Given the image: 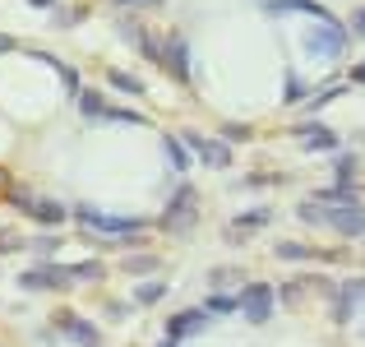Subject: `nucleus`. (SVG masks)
<instances>
[{"label":"nucleus","instance_id":"nucleus-1","mask_svg":"<svg viewBox=\"0 0 365 347\" xmlns=\"http://www.w3.org/2000/svg\"><path fill=\"white\" fill-rule=\"evenodd\" d=\"M324 227H333L338 236H365V208H324Z\"/></svg>","mask_w":365,"mask_h":347},{"label":"nucleus","instance_id":"nucleus-2","mask_svg":"<svg viewBox=\"0 0 365 347\" xmlns=\"http://www.w3.org/2000/svg\"><path fill=\"white\" fill-rule=\"evenodd\" d=\"M236 306H241V315H245V320L264 324L268 315H273V287H264V283H259V287H245V296H241Z\"/></svg>","mask_w":365,"mask_h":347},{"label":"nucleus","instance_id":"nucleus-3","mask_svg":"<svg viewBox=\"0 0 365 347\" xmlns=\"http://www.w3.org/2000/svg\"><path fill=\"white\" fill-rule=\"evenodd\" d=\"M195 223V190H176V199H171V208H167V218H162V227L167 231H180V227H190Z\"/></svg>","mask_w":365,"mask_h":347},{"label":"nucleus","instance_id":"nucleus-4","mask_svg":"<svg viewBox=\"0 0 365 347\" xmlns=\"http://www.w3.org/2000/svg\"><path fill=\"white\" fill-rule=\"evenodd\" d=\"M74 283V268H56V264H42L33 273H24V287L28 292H42V287H70Z\"/></svg>","mask_w":365,"mask_h":347},{"label":"nucleus","instance_id":"nucleus-5","mask_svg":"<svg viewBox=\"0 0 365 347\" xmlns=\"http://www.w3.org/2000/svg\"><path fill=\"white\" fill-rule=\"evenodd\" d=\"M185 144L199 153V162H208V167H227L232 162V149H227L222 139H204V134H185Z\"/></svg>","mask_w":365,"mask_h":347},{"label":"nucleus","instance_id":"nucleus-6","mask_svg":"<svg viewBox=\"0 0 365 347\" xmlns=\"http://www.w3.org/2000/svg\"><path fill=\"white\" fill-rule=\"evenodd\" d=\"M162 65H171V74H176V79L185 84V79H190V46L180 42V37H171L167 51H162Z\"/></svg>","mask_w":365,"mask_h":347},{"label":"nucleus","instance_id":"nucleus-7","mask_svg":"<svg viewBox=\"0 0 365 347\" xmlns=\"http://www.w3.org/2000/svg\"><path fill=\"white\" fill-rule=\"evenodd\" d=\"M19 204H24L37 223H65V204H56V199H28V195H19Z\"/></svg>","mask_w":365,"mask_h":347},{"label":"nucleus","instance_id":"nucleus-8","mask_svg":"<svg viewBox=\"0 0 365 347\" xmlns=\"http://www.w3.org/2000/svg\"><path fill=\"white\" fill-rule=\"evenodd\" d=\"M79 218H83L93 231H139V223H134V218H107V213H93V208H79Z\"/></svg>","mask_w":365,"mask_h":347},{"label":"nucleus","instance_id":"nucleus-9","mask_svg":"<svg viewBox=\"0 0 365 347\" xmlns=\"http://www.w3.org/2000/svg\"><path fill=\"white\" fill-rule=\"evenodd\" d=\"M310 46L319 56H338L342 51V28H333V33H329V28H314V33H310Z\"/></svg>","mask_w":365,"mask_h":347},{"label":"nucleus","instance_id":"nucleus-10","mask_svg":"<svg viewBox=\"0 0 365 347\" xmlns=\"http://www.w3.org/2000/svg\"><path fill=\"white\" fill-rule=\"evenodd\" d=\"M61 329L70 333L74 343H83V347H98V329H93L88 320H74V315H65V320H61Z\"/></svg>","mask_w":365,"mask_h":347},{"label":"nucleus","instance_id":"nucleus-11","mask_svg":"<svg viewBox=\"0 0 365 347\" xmlns=\"http://www.w3.org/2000/svg\"><path fill=\"white\" fill-rule=\"evenodd\" d=\"M287 9H301V14H314L319 24H329V9L314 5V0H273V14H287Z\"/></svg>","mask_w":365,"mask_h":347},{"label":"nucleus","instance_id":"nucleus-12","mask_svg":"<svg viewBox=\"0 0 365 347\" xmlns=\"http://www.w3.org/2000/svg\"><path fill=\"white\" fill-rule=\"evenodd\" d=\"M296 139H301L305 149H333V144H338L329 130H319V125H301V130H296Z\"/></svg>","mask_w":365,"mask_h":347},{"label":"nucleus","instance_id":"nucleus-13","mask_svg":"<svg viewBox=\"0 0 365 347\" xmlns=\"http://www.w3.org/2000/svg\"><path fill=\"white\" fill-rule=\"evenodd\" d=\"M204 320H208V315H176V320H171V338H180V333H199Z\"/></svg>","mask_w":365,"mask_h":347},{"label":"nucleus","instance_id":"nucleus-14","mask_svg":"<svg viewBox=\"0 0 365 347\" xmlns=\"http://www.w3.org/2000/svg\"><path fill=\"white\" fill-rule=\"evenodd\" d=\"M107 79H111V84H116V89H120V93H130V98H139V93H143V84H139V79H134V74H125V70H111V74H107Z\"/></svg>","mask_w":365,"mask_h":347},{"label":"nucleus","instance_id":"nucleus-15","mask_svg":"<svg viewBox=\"0 0 365 347\" xmlns=\"http://www.w3.org/2000/svg\"><path fill=\"white\" fill-rule=\"evenodd\" d=\"M277 255H282V259H314V250L301 246V241H282V246H277Z\"/></svg>","mask_w":365,"mask_h":347},{"label":"nucleus","instance_id":"nucleus-16","mask_svg":"<svg viewBox=\"0 0 365 347\" xmlns=\"http://www.w3.org/2000/svg\"><path fill=\"white\" fill-rule=\"evenodd\" d=\"M167 158H171V167H180V171L190 167V153L180 149V139H167Z\"/></svg>","mask_w":365,"mask_h":347},{"label":"nucleus","instance_id":"nucleus-17","mask_svg":"<svg viewBox=\"0 0 365 347\" xmlns=\"http://www.w3.org/2000/svg\"><path fill=\"white\" fill-rule=\"evenodd\" d=\"M268 223V208H250V213L236 218V227H264Z\"/></svg>","mask_w":365,"mask_h":347},{"label":"nucleus","instance_id":"nucleus-18","mask_svg":"<svg viewBox=\"0 0 365 347\" xmlns=\"http://www.w3.org/2000/svg\"><path fill=\"white\" fill-rule=\"evenodd\" d=\"M162 292H167L162 283H143V287H139V301H143V306H153V301H162Z\"/></svg>","mask_w":365,"mask_h":347},{"label":"nucleus","instance_id":"nucleus-19","mask_svg":"<svg viewBox=\"0 0 365 347\" xmlns=\"http://www.w3.org/2000/svg\"><path fill=\"white\" fill-rule=\"evenodd\" d=\"M227 311H236L232 296H208V315H227Z\"/></svg>","mask_w":365,"mask_h":347},{"label":"nucleus","instance_id":"nucleus-20","mask_svg":"<svg viewBox=\"0 0 365 347\" xmlns=\"http://www.w3.org/2000/svg\"><path fill=\"white\" fill-rule=\"evenodd\" d=\"M79 107L88 111V116H102V98H98V93H83V98H79Z\"/></svg>","mask_w":365,"mask_h":347},{"label":"nucleus","instance_id":"nucleus-21","mask_svg":"<svg viewBox=\"0 0 365 347\" xmlns=\"http://www.w3.org/2000/svg\"><path fill=\"white\" fill-rule=\"evenodd\" d=\"M130 268H134V273H153V268H158V259H153V255L143 259V255H139V259H130Z\"/></svg>","mask_w":365,"mask_h":347},{"label":"nucleus","instance_id":"nucleus-22","mask_svg":"<svg viewBox=\"0 0 365 347\" xmlns=\"http://www.w3.org/2000/svg\"><path fill=\"white\" fill-rule=\"evenodd\" d=\"M296 98H305V84H301V79L287 84V102H296Z\"/></svg>","mask_w":365,"mask_h":347},{"label":"nucleus","instance_id":"nucleus-23","mask_svg":"<svg viewBox=\"0 0 365 347\" xmlns=\"http://www.w3.org/2000/svg\"><path fill=\"white\" fill-rule=\"evenodd\" d=\"M356 79H361V84H365V65H361V70H356Z\"/></svg>","mask_w":365,"mask_h":347},{"label":"nucleus","instance_id":"nucleus-24","mask_svg":"<svg viewBox=\"0 0 365 347\" xmlns=\"http://www.w3.org/2000/svg\"><path fill=\"white\" fill-rule=\"evenodd\" d=\"M356 24H361V28H365V9H361V14H356Z\"/></svg>","mask_w":365,"mask_h":347},{"label":"nucleus","instance_id":"nucleus-25","mask_svg":"<svg viewBox=\"0 0 365 347\" xmlns=\"http://www.w3.org/2000/svg\"><path fill=\"white\" fill-rule=\"evenodd\" d=\"M162 347H171V343H162Z\"/></svg>","mask_w":365,"mask_h":347}]
</instances>
